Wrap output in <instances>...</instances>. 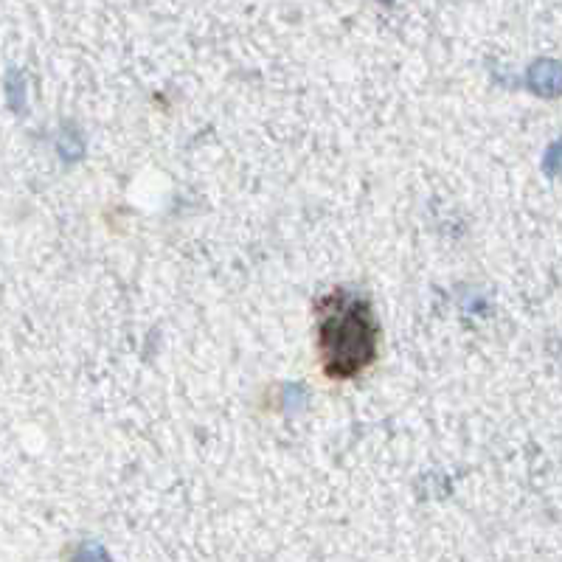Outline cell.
<instances>
[{
    "label": "cell",
    "mask_w": 562,
    "mask_h": 562,
    "mask_svg": "<svg viewBox=\"0 0 562 562\" xmlns=\"http://www.w3.org/2000/svg\"><path fill=\"white\" fill-rule=\"evenodd\" d=\"M380 326L374 321L369 301L346 293H332L321 304L318 349L329 377L349 380L369 369L377 357Z\"/></svg>",
    "instance_id": "6da1fadb"
}]
</instances>
